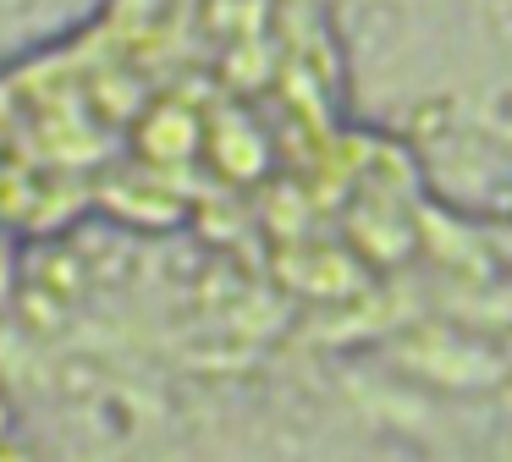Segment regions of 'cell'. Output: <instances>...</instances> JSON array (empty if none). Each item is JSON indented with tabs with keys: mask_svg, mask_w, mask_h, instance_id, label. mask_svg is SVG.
Segmentation results:
<instances>
[{
	"mask_svg": "<svg viewBox=\"0 0 512 462\" xmlns=\"http://www.w3.org/2000/svg\"><path fill=\"white\" fill-rule=\"evenodd\" d=\"M61 6H67V0H0V33H23Z\"/></svg>",
	"mask_w": 512,
	"mask_h": 462,
	"instance_id": "obj_1",
	"label": "cell"
}]
</instances>
